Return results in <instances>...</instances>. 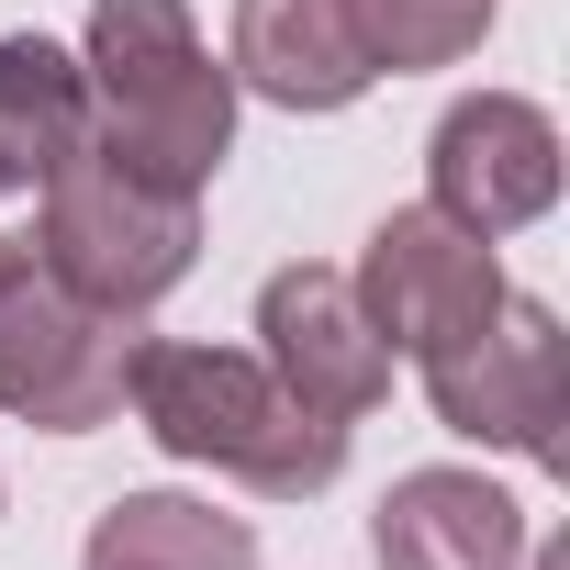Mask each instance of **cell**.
<instances>
[{
    "mask_svg": "<svg viewBox=\"0 0 570 570\" xmlns=\"http://www.w3.org/2000/svg\"><path fill=\"white\" fill-rule=\"evenodd\" d=\"M79 135V79L57 46H0V190H23L68 157Z\"/></svg>",
    "mask_w": 570,
    "mask_h": 570,
    "instance_id": "obj_1",
    "label": "cell"
}]
</instances>
